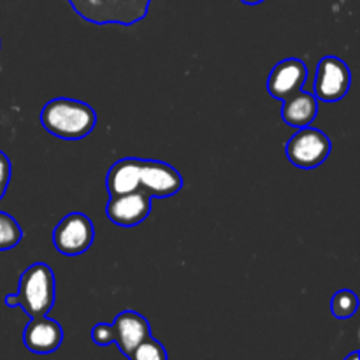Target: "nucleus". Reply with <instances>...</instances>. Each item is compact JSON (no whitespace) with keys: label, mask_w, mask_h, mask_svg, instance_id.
<instances>
[{"label":"nucleus","mask_w":360,"mask_h":360,"mask_svg":"<svg viewBox=\"0 0 360 360\" xmlns=\"http://www.w3.org/2000/svg\"><path fill=\"white\" fill-rule=\"evenodd\" d=\"M41 123L51 136L63 141L84 139L97 125V112L86 102L58 97L46 102Z\"/></svg>","instance_id":"f257e3e1"},{"label":"nucleus","mask_w":360,"mask_h":360,"mask_svg":"<svg viewBox=\"0 0 360 360\" xmlns=\"http://www.w3.org/2000/svg\"><path fill=\"white\" fill-rule=\"evenodd\" d=\"M7 308H21L30 319L44 316L55 306V273L44 262H35L20 276L16 294L4 297Z\"/></svg>","instance_id":"f03ea898"},{"label":"nucleus","mask_w":360,"mask_h":360,"mask_svg":"<svg viewBox=\"0 0 360 360\" xmlns=\"http://www.w3.org/2000/svg\"><path fill=\"white\" fill-rule=\"evenodd\" d=\"M69 4L88 23L132 27L146 18L151 0H69Z\"/></svg>","instance_id":"7ed1b4c3"},{"label":"nucleus","mask_w":360,"mask_h":360,"mask_svg":"<svg viewBox=\"0 0 360 360\" xmlns=\"http://www.w3.org/2000/svg\"><path fill=\"white\" fill-rule=\"evenodd\" d=\"M333 144L330 139L319 129L302 127L288 139L285 153L292 165L299 169H315L329 158Z\"/></svg>","instance_id":"20e7f679"},{"label":"nucleus","mask_w":360,"mask_h":360,"mask_svg":"<svg viewBox=\"0 0 360 360\" xmlns=\"http://www.w3.org/2000/svg\"><path fill=\"white\" fill-rule=\"evenodd\" d=\"M95 227L84 213H70L58 221L53 232V245L62 255L77 257L90 250Z\"/></svg>","instance_id":"39448f33"},{"label":"nucleus","mask_w":360,"mask_h":360,"mask_svg":"<svg viewBox=\"0 0 360 360\" xmlns=\"http://www.w3.org/2000/svg\"><path fill=\"white\" fill-rule=\"evenodd\" d=\"M352 86L350 67L338 56H323L316 67L313 90L315 98L322 102H338Z\"/></svg>","instance_id":"423d86ee"},{"label":"nucleus","mask_w":360,"mask_h":360,"mask_svg":"<svg viewBox=\"0 0 360 360\" xmlns=\"http://www.w3.org/2000/svg\"><path fill=\"white\" fill-rule=\"evenodd\" d=\"M151 199L153 197L141 188L122 195H111L105 206V214L120 227H136L150 217Z\"/></svg>","instance_id":"0eeeda50"},{"label":"nucleus","mask_w":360,"mask_h":360,"mask_svg":"<svg viewBox=\"0 0 360 360\" xmlns=\"http://www.w3.org/2000/svg\"><path fill=\"white\" fill-rule=\"evenodd\" d=\"M183 188L178 169L160 160H141V190L151 197H172Z\"/></svg>","instance_id":"6e6552de"},{"label":"nucleus","mask_w":360,"mask_h":360,"mask_svg":"<svg viewBox=\"0 0 360 360\" xmlns=\"http://www.w3.org/2000/svg\"><path fill=\"white\" fill-rule=\"evenodd\" d=\"M308 79V67L299 58H285L273 67L267 77V91L273 98L285 101L288 95L302 90Z\"/></svg>","instance_id":"1a4fd4ad"},{"label":"nucleus","mask_w":360,"mask_h":360,"mask_svg":"<svg viewBox=\"0 0 360 360\" xmlns=\"http://www.w3.org/2000/svg\"><path fill=\"white\" fill-rule=\"evenodd\" d=\"M63 341V329L56 320L37 316L27 323L23 330V343L32 354H53Z\"/></svg>","instance_id":"9d476101"},{"label":"nucleus","mask_w":360,"mask_h":360,"mask_svg":"<svg viewBox=\"0 0 360 360\" xmlns=\"http://www.w3.org/2000/svg\"><path fill=\"white\" fill-rule=\"evenodd\" d=\"M112 334H115V345L125 357L137 347L143 340L151 336V326L141 313L127 309L116 315L115 322L111 323Z\"/></svg>","instance_id":"9b49d317"},{"label":"nucleus","mask_w":360,"mask_h":360,"mask_svg":"<svg viewBox=\"0 0 360 360\" xmlns=\"http://www.w3.org/2000/svg\"><path fill=\"white\" fill-rule=\"evenodd\" d=\"M316 115H319V101L315 95L308 91L297 90L283 101L281 118L288 127H295V129L309 127L315 122Z\"/></svg>","instance_id":"f8f14e48"},{"label":"nucleus","mask_w":360,"mask_h":360,"mask_svg":"<svg viewBox=\"0 0 360 360\" xmlns=\"http://www.w3.org/2000/svg\"><path fill=\"white\" fill-rule=\"evenodd\" d=\"M141 160L143 158H122L111 165L105 178L109 197L122 195L141 188Z\"/></svg>","instance_id":"ddd939ff"},{"label":"nucleus","mask_w":360,"mask_h":360,"mask_svg":"<svg viewBox=\"0 0 360 360\" xmlns=\"http://www.w3.org/2000/svg\"><path fill=\"white\" fill-rule=\"evenodd\" d=\"M359 309V297L354 290L350 288H343V290L336 292L330 299V311L336 319L347 320L357 313Z\"/></svg>","instance_id":"4468645a"},{"label":"nucleus","mask_w":360,"mask_h":360,"mask_svg":"<svg viewBox=\"0 0 360 360\" xmlns=\"http://www.w3.org/2000/svg\"><path fill=\"white\" fill-rule=\"evenodd\" d=\"M21 238H23V231L16 218L0 211V252L13 250L14 246L20 245Z\"/></svg>","instance_id":"2eb2a0df"},{"label":"nucleus","mask_w":360,"mask_h":360,"mask_svg":"<svg viewBox=\"0 0 360 360\" xmlns=\"http://www.w3.org/2000/svg\"><path fill=\"white\" fill-rule=\"evenodd\" d=\"M129 360H169L167 350L160 341L155 340L153 336H148L146 340L141 341L130 355L127 357Z\"/></svg>","instance_id":"dca6fc26"},{"label":"nucleus","mask_w":360,"mask_h":360,"mask_svg":"<svg viewBox=\"0 0 360 360\" xmlns=\"http://www.w3.org/2000/svg\"><path fill=\"white\" fill-rule=\"evenodd\" d=\"M91 340L98 347H108V345L115 343V334H112L111 323H97L91 329Z\"/></svg>","instance_id":"f3484780"},{"label":"nucleus","mask_w":360,"mask_h":360,"mask_svg":"<svg viewBox=\"0 0 360 360\" xmlns=\"http://www.w3.org/2000/svg\"><path fill=\"white\" fill-rule=\"evenodd\" d=\"M11 181V160L4 151H0V200L6 195Z\"/></svg>","instance_id":"a211bd4d"},{"label":"nucleus","mask_w":360,"mask_h":360,"mask_svg":"<svg viewBox=\"0 0 360 360\" xmlns=\"http://www.w3.org/2000/svg\"><path fill=\"white\" fill-rule=\"evenodd\" d=\"M241 2L246 4V6H257V4H262L266 0H241Z\"/></svg>","instance_id":"6ab92c4d"},{"label":"nucleus","mask_w":360,"mask_h":360,"mask_svg":"<svg viewBox=\"0 0 360 360\" xmlns=\"http://www.w3.org/2000/svg\"><path fill=\"white\" fill-rule=\"evenodd\" d=\"M345 360H359V352H352Z\"/></svg>","instance_id":"aec40b11"}]
</instances>
